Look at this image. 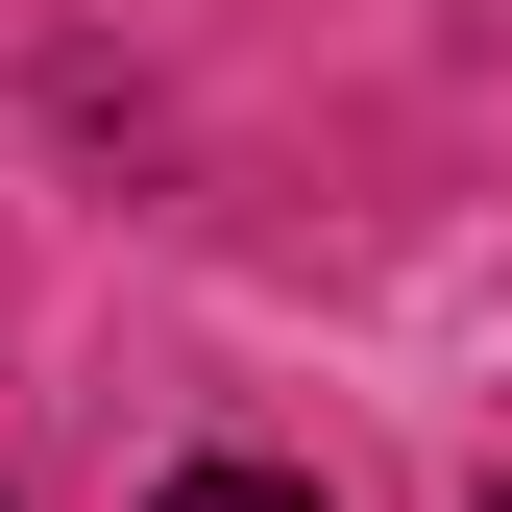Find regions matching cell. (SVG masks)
Instances as JSON below:
<instances>
[{
	"instance_id": "cell-1",
	"label": "cell",
	"mask_w": 512,
	"mask_h": 512,
	"mask_svg": "<svg viewBox=\"0 0 512 512\" xmlns=\"http://www.w3.org/2000/svg\"><path fill=\"white\" fill-rule=\"evenodd\" d=\"M171 512H317L293 464H196V488H171Z\"/></svg>"
},
{
	"instance_id": "cell-2",
	"label": "cell",
	"mask_w": 512,
	"mask_h": 512,
	"mask_svg": "<svg viewBox=\"0 0 512 512\" xmlns=\"http://www.w3.org/2000/svg\"><path fill=\"white\" fill-rule=\"evenodd\" d=\"M488 512H512V488H488Z\"/></svg>"
}]
</instances>
